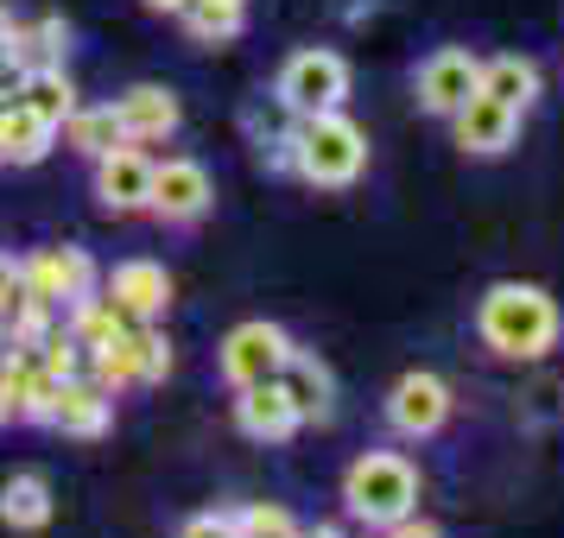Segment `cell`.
Instances as JSON below:
<instances>
[{
	"label": "cell",
	"mask_w": 564,
	"mask_h": 538,
	"mask_svg": "<svg viewBox=\"0 0 564 538\" xmlns=\"http://www.w3.org/2000/svg\"><path fill=\"white\" fill-rule=\"evenodd\" d=\"M476 336L501 361H545L564 336V310L533 279H495L476 305Z\"/></svg>",
	"instance_id": "obj_1"
},
{
	"label": "cell",
	"mask_w": 564,
	"mask_h": 538,
	"mask_svg": "<svg viewBox=\"0 0 564 538\" xmlns=\"http://www.w3.org/2000/svg\"><path fill=\"white\" fill-rule=\"evenodd\" d=\"M280 165L299 172L317 190H349V184L368 172V133L361 121H349L343 108H324V114H299L292 133L280 140Z\"/></svg>",
	"instance_id": "obj_2"
},
{
	"label": "cell",
	"mask_w": 564,
	"mask_h": 538,
	"mask_svg": "<svg viewBox=\"0 0 564 538\" xmlns=\"http://www.w3.org/2000/svg\"><path fill=\"white\" fill-rule=\"evenodd\" d=\"M343 507L349 519H361L368 532L400 526L406 513H419V462L400 450H361L343 469Z\"/></svg>",
	"instance_id": "obj_3"
},
{
	"label": "cell",
	"mask_w": 564,
	"mask_h": 538,
	"mask_svg": "<svg viewBox=\"0 0 564 538\" xmlns=\"http://www.w3.org/2000/svg\"><path fill=\"white\" fill-rule=\"evenodd\" d=\"M83 374L102 386L108 399H115V393H128V386H159L165 374H172V342H165L153 323H121V330L89 355Z\"/></svg>",
	"instance_id": "obj_4"
},
{
	"label": "cell",
	"mask_w": 564,
	"mask_h": 538,
	"mask_svg": "<svg viewBox=\"0 0 564 538\" xmlns=\"http://www.w3.org/2000/svg\"><path fill=\"white\" fill-rule=\"evenodd\" d=\"M280 108L292 114H324V108L349 102V57L330 52V45H305L280 64V83H273Z\"/></svg>",
	"instance_id": "obj_5"
},
{
	"label": "cell",
	"mask_w": 564,
	"mask_h": 538,
	"mask_svg": "<svg viewBox=\"0 0 564 538\" xmlns=\"http://www.w3.org/2000/svg\"><path fill=\"white\" fill-rule=\"evenodd\" d=\"M451 411H457L451 381H444V374H432V367H412V374H400V381L387 386V431L406 437V443L437 437L444 425H451Z\"/></svg>",
	"instance_id": "obj_6"
},
{
	"label": "cell",
	"mask_w": 564,
	"mask_h": 538,
	"mask_svg": "<svg viewBox=\"0 0 564 538\" xmlns=\"http://www.w3.org/2000/svg\"><path fill=\"white\" fill-rule=\"evenodd\" d=\"M20 279H26V298L45 310H64L83 305L89 292H96V260L83 254V248H32L20 260Z\"/></svg>",
	"instance_id": "obj_7"
},
{
	"label": "cell",
	"mask_w": 564,
	"mask_h": 538,
	"mask_svg": "<svg viewBox=\"0 0 564 538\" xmlns=\"http://www.w3.org/2000/svg\"><path fill=\"white\" fill-rule=\"evenodd\" d=\"M292 349H299V342H292L280 323L248 317V323H235V330L223 336L216 367H223V381H229V386H260V381H280V367H285Z\"/></svg>",
	"instance_id": "obj_8"
},
{
	"label": "cell",
	"mask_w": 564,
	"mask_h": 538,
	"mask_svg": "<svg viewBox=\"0 0 564 538\" xmlns=\"http://www.w3.org/2000/svg\"><path fill=\"white\" fill-rule=\"evenodd\" d=\"M412 89H419V108H425V114L451 121V114L482 89V57L469 52V45H437V52L419 64Z\"/></svg>",
	"instance_id": "obj_9"
},
{
	"label": "cell",
	"mask_w": 564,
	"mask_h": 538,
	"mask_svg": "<svg viewBox=\"0 0 564 538\" xmlns=\"http://www.w3.org/2000/svg\"><path fill=\"white\" fill-rule=\"evenodd\" d=\"M520 108H508V102H495V96H469V102L451 114V140H457V153L463 158H508L513 146H520Z\"/></svg>",
	"instance_id": "obj_10"
},
{
	"label": "cell",
	"mask_w": 564,
	"mask_h": 538,
	"mask_svg": "<svg viewBox=\"0 0 564 538\" xmlns=\"http://www.w3.org/2000/svg\"><path fill=\"white\" fill-rule=\"evenodd\" d=\"M209 204H216V178H209L197 158H165V165H153V197H147V209H153L159 222H204Z\"/></svg>",
	"instance_id": "obj_11"
},
{
	"label": "cell",
	"mask_w": 564,
	"mask_h": 538,
	"mask_svg": "<svg viewBox=\"0 0 564 538\" xmlns=\"http://www.w3.org/2000/svg\"><path fill=\"white\" fill-rule=\"evenodd\" d=\"M102 298L121 310L128 323H159L165 305H172V273H165L159 260H121V266L108 273Z\"/></svg>",
	"instance_id": "obj_12"
},
{
	"label": "cell",
	"mask_w": 564,
	"mask_h": 538,
	"mask_svg": "<svg viewBox=\"0 0 564 538\" xmlns=\"http://www.w3.org/2000/svg\"><path fill=\"white\" fill-rule=\"evenodd\" d=\"M147 197H153V158L140 153L133 140L96 158V204H102L108 216H140Z\"/></svg>",
	"instance_id": "obj_13"
},
{
	"label": "cell",
	"mask_w": 564,
	"mask_h": 538,
	"mask_svg": "<svg viewBox=\"0 0 564 538\" xmlns=\"http://www.w3.org/2000/svg\"><path fill=\"white\" fill-rule=\"evenodd\" d=\"M235 431L254 437V443H285V437L305 431V418L285 399L280 381H260V386H235Z\"/></svg>",
	"instance_id": "obj_14"
},
{
	"label": "cell",
	"mask_w": 564,
	"mask_h": 538,
	"mask_svg": "<svg viewBox=\"0 0 564 538\" xmlns=\"http://www.w3.org/2000/svg\"><path fill=\"white\" fill-rule=\"evenodd\" d=\"M52 431L64 437H108V425H115V399H108L102 386L89 381V374H70V381H57V399H52V418H45Z\"/></svg>",
	"instance_id": "obj_15"
},
{
	"label": "cell",
	"mask_w": 564,
	"mask_h": 538,
	"mask_svg": "<svg viewBox=\"0 0 564 538\" xmlns=\"http://www.w3.org/2000/svg\"><path fill=\"white\" fill-rule=\"evenodd\" d=\"M115 114H121V128H128L133 146H153V140H172V133H178L184 102L165 83H133L128 96L115 102Z\"/></svg>",
	"instance_id": "obj_16"
},
{
	"label": "cell",
	"mask_w": 564,
	"mask_h": 538,
	"mask_svg": "<svg viewBox=\"0 0 564 538\" xmlns=\"http://www.w3.org/2000/svg\"><path fill=\"white\" fill-rule=\"evenodd\" d=\"M280 386H285V399L299 406L305 425H330L336 418V381H330V367L311 355V349H292V355H285Z\"/></svg>",
	"instance_id": "obj_17"
},
{
	"label": "cell",
	"mask_w": 564,
	"mask_h": 538,
	"mask_svg": "<svg viewBox=\"0 0 564 538\" xmlns=\"http://www.w3.org/2000/svg\"><path fill=\"white\" fill-rule=\"evenodd\" d=\"M482 96H495V102H508V108H527L545 96V70H539V57L527 52H495L482 57Z\"/></svg>",
	"instance_id": "obj_18"
},
{
	"label": "cell",
	"mask_w": 564,
	"mask_h": 538,
	"mask_svg": "<svg viewBox=\"0 0 564 538\" xmlns=\"http://www.w3.org/2000/svg\"><path fill=\"white\" fill-rule=\"evenodd\" d=\"M57 146V128L39 121L26 102L0 108V165H39V158Z\"/></svg>",
	"instance_id": "obj_19"
},
{
	"label": "cell",
	"mask_w": 564,
	"mask_h": 538,
	"mask_svg": "<svg viewBox=\"0 0 564 538\" xmlns=\"http://www.w3.org/2000/svg\"><path fill=\"white\" fill-rule=\"evenodd\" d=\"M20 102H26L39 121L64 128V121L77 114V83L64 77V64H32V70H20Z\"/></svg>",
	"instance_id": "obj_20"
},
{
	"label": "cell",
	"mask_w": 564,
	"mask_h": 538,
	"mask_svg": "<svg viewBox=\"0 0 564 538\" xmlns=\"http://www.w3.org/2000/svg\"><path fill=\"white\" fill-rule=\"evenodd\" d=\"M0 526L13 532H45L52 526V482L45 475H7L0 482Z\"/></svg>",
	"instance_id": "obj_21"
},
{
	"label": "cell",
	"mask_w": 564,
	"mask_h": 538,
	"mask_svg": "<svg viewBox=\"0 0 564 538\" xmlns=\"http://www.w3.org/2000/svg\"><path fill=\"white\" fill-rule=\"evenodd\" d=\"M178 26L191 45H235L248 26V0H184Z\"/></svg>",
	"instance_id": "obj_22"
},
{
	"label": "cell",
	"mask_w": 564,
	"mask_h": 538,
	"mask_svg": "<svg viewBox=\"0 0 564 538\" xmlns=\"http://www.w3.org/2000/svg\"><path fill=\"white\" fill-rule=\"evenodd\" d=\"M57 133H64V146L83 153V158H102V153H115V146H128V128H121L115 102H102V108H83L77 102V114H70Z\"/></svg>",
	"instance_id": "obj_23"
},
{
	"label": "cell",
	"mask_w": 564,
	"mask_h": 538,
	"mask_svg": "<svg viewBox=\"0 0 564 538\" xmlns=\"http://www.w3.org/2000/svg\"><path fill=\"white\" fill-rule=\"evenodd\" d=\"M121 323H128V317H121V310L108 305L102 292H89L83 305L64 310V330H70V336L83 342V355H96V349H102V342H108L115 330H121Z\"/></svg>",
	"instance_id": "obj_24"
},
{
	"label": "cell",
	"mask_w": 564,
	"mask_h": 538,
	"mask_svg": "<svg viewBox=\"0 0 564 538\" xmlns=\"http://www.w3.org/2000/svg\"><path fill=\"white\" fill-rule=\"evenodd\" d=\"M70 52V26L64 20H39V26H20V52H13V70H32V64H64Z\"/></svg>",
	"instance_id": "obj_25"
},
{
	"label": "cell",
	"mask_w": 564,
	"mask_h": 538,
	"mask_svg": "<svg viewBox=\"0 0 564 538\" xmlns=\"http://www.w3.org/2000/svg\"><path fill=\"white\" fill-rule=\"evenodd\" d=\"M39 361L52 367L57 381H70V374H83L89 367V355H83V342L64 323H45V336H39Z\"/></svg>",
	"instance_id": "obj_26"
},
{
	"label": "cell",
	"mask_w": 564,
	"mask_h": 538,
	"mask_svg": "<svg viewBox=\"0 0 564 538\" xmlns=\"http://www.w3.org/2000/svg\"><path fill=\"white\" fill-rule=\"evenodd\" d=\"M235 526H241V538H299V519L280 507V501H254V507L235 513Z\"/></svg>",
	"instance_id": "obj_27"
},
{
	"label": "cell",
	"mask_w": 564,
	"mask_h": 538,
	"mask_svg": "<svg viewBox=\"0 0 564 538\" xmlns=\"http://www.w3.org/2000/svg\"><path fill=\"white\" fill-rule=\"evenodd\" d=\"M26 279H20V260H0V336L20 323V310H26Z\"/></svg>",
	"instance_id": "obj_28"
},
{
	"label": "cell",
	"mask_w": 564,
	"mask_h": 538,
	"mask_svg": "<svg viewBox=\"0 0 564 538\" xmlns=\"http://www.w3.org/2000/svg\"><path fill=\"white\" fill-rule=\"evenodd\" d=\"M178 538H241V526H235V513H197L178 526Z\"/></svg>",
	"instance_id": "obj_29"
},
{
	"label": "cell",
	"mask_w": 564,
	"mask_h": 538,
	"mask_svg": "<svg viewBox=\"0 0 564 538\" xmlns=\"http://www.w3.org/2000/svg\"><path fill=\"white\" fill-rule=\"evenodd\" d=\"M13 52H20V26H13V13L0 7V70H13Z\"/></svg>",
	"instance_id": "obj_30"
},
{
	"label": "cell",
	"mask_w": 564,
	"mask_h": 538,
	"mask_svg": "<svg viewBox=\"0 0 564 538\" xmlns=\"http://www.w3.org/2000/svg\"><path fill=\"white\" fill-rule=\"evenodd\" d=\"M387 538H444V532H437L432 519H419V513H406L400 526H387Z\"/></svg>",
	"instance_id": "obj_31"
},
{
	"label": "cell",
	"mask_w": 564,
	"mask_h": 538,
	"mask_svg": "<svg viewBox=\"0 0 564 538\" xmlns=\"http://www.w3.org/2000/svg\"><path fill=\"white\" fill-rule=\"evenodd\" d=\"M299 538H343V526H324L317 519V526H299Z\"/></svg>",
	"instance_id": "obj_32"
},
{
	"label": "cell",
	"mask_w": 564,
	"mask_h": 538,
	"mask_svg": "<svg viewBox=\"0 0 564 538\" xmlns=\"http://www.w3.org/2000/svg\"><path fill=\"white\" fill-rule=\"evenodd\" d=\"M147 7H153V13H172V20L184 13V0H147Z\"/></svg>",
	"instance_id": "obj_33"
},
{
	"label": "cell",
	"mask_w": 564,
	"mask_h": 538,
	"mask_svg": "<svg viewBox=\"0 0 564 538\" xmlns=\"http://www.w3.org/2000/svg\"><path fill=\"white\" fill-rule=\"evenodd\" d=\"M7 418H13V411H7V399H0V425H7Z\"/></svg>",
	"instance_id": "obj_34"
},
{
	"label": "cell",
	"mask_w": 564,
	"mask_h": 538,
	"mask_svg": "<svg viewBox=\"0 0 564 538\" xmlns=\"http://www.w3.org/2000/svg\"><path fill=\"white\" fill-rule=\"evenodd\" d=\"M368 538H387V532H368Z\"/></svg>",
	"instance_id": "obj_35"
}]
</instances>
